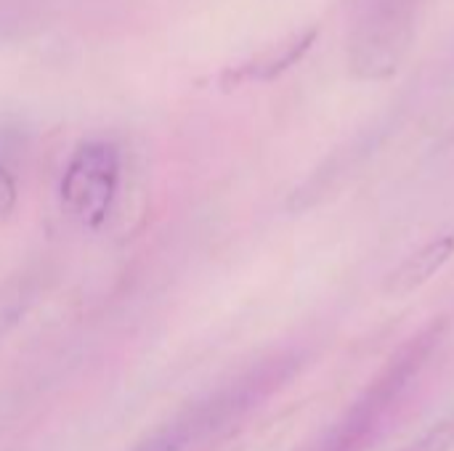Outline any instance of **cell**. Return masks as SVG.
I'll list each match as a JSON object with an SVG mask.
<instances>
[{
    "mask_svg": "<svg viewBox=\"0 0 454 451\" xmlns=\"http://www.w3.org/2000/svg\"><path fill=\"white\" fill-rule=\"evenodd\" d=\"M295 367L298 362L293 356H277L253 367L242 377L189 404L133 451H210L277 393L293 377Z\"/></svg>",
    "mask_w": 454,
    "mask_h": 451,
    "instance_id": "obj_1",
    "label": "cell"
},
{
    "mask_svg": "<svg viewBox=\"0 0 454 451\" xmlns=\"http://www.w3.org/2000/svg\"><path fill=\"white\" fill-rule=\"evenodd\" d=\"M444 338V322H434L410 338L367 385V391L354 401V407L306 451H362L372 436L383 428L388 415L404 399L407 388L418 380L431 354Z\"/></svg>",
    "mask_w": 454,
    "mask_h": 451,
    "instance_id": "obj_2",
    "label": "cell"
},
{
    "mask_svg": "<svg viewBox=\"0 0 454 451\" xmlns=\"http://www.w3.org/2000/svg\"><path fill=\"white\" fill-rule=\"evenodd\" d=\"M423 0H356L348 69L359 80H388L412 51Z\"/></svg>",
    "mask_w": 454,
    "mask_h": 451,
    "instance_id": "obj_3",
    "label": "cell"
},
{
    "mask_svg": "<svg viewBox=\"0 0 454 451\" xmlns=\"http://www.w3.org/2000/svg\"><path fill=\"white\" fill-rule=\"evenodd\" d=\"M120 186V152L109 141H85L69 157L59 197L61 207L82 229H98L114 205Z\"/></svg>",
    "mask_w": 454,
    "mask_h": 451,
    "instance_id": "obj_4",
    "label": "cell"
},
{
    "mask_svg": "<svg viewBox=\"0 0 454 451\" xmlns=\"http://www.w3.org/2000/svg\"><path fill=\"white\" fill-rule=\"evenodd\" d=\"M314 40H317V29H303V32L293 35L290 40L271 45L269 51H261L258 56L226 69L221 74V85L237 88L245 82H269V80L279 77L282 72H287L293 64H298L311 51Z\"/></svg>",
    "mask_w": 454,
    "mask_h": 451,
    "instance_id": "obj_5",
    "label": "cell"
},
{
    "mask_svg": "<svg viewBox=\"0 0 454 451\" xmlns=\"http://www.w3.org/2000/svg\"><path fill=\"white\" fill-rule=\"evenodd\" d=\"M454 258V234H444L415 250L410 258H404L383 282V292L388 298H407L418 292L423 284H428L450 260Z\"/></svg>",
    "mask_w": 454,
    "mask_h": 451,
    "instance_id": "obj_6",
    "label": "cell"
},
{
    "mask_svg": "<svg viewBox=\"0 0 454 451\" xmlns=\"http://www.w3.org/2000/svg\"><path fill=\"white\" fill-rule=\"evenodd\" d=\"M37 295V282L29 274L13 276L0 287V340L19 324Z\"/></svg>",
    "mask_w": 454,
    "mask_h": 451,
    "instance_id": "obj_7",
    "label": "cell"
},
{
    "mask_svg": "<svg viewBox=\"0 0 454 451\" xmlns=\"http://www.w3.org/2000/svg\"><path fill=\"white\" fill-rule=\"evenodd\" d=\"M454 449V420H442L434 428H428L423 436H418L412 444L399 451H452Z\"/></svg>",
    "mask_w": 454,
    "mask_h": 451,
    "instance_id": "obj_8",
    "label": "cell"
},
{
    "mask_svg": "<svg viewBox=\"0 0 454 451\" xmlns=\"http://www.w3.org/2000/svg\"><path fill=\"white\" fill-rule=\"evenodd\" d=\"M16 199H19V194H16V181H13V175L0 165V223L13 213Z\"/></svg>",
    "mask_w": 454,
    "mask_h": 451,
    "instance_id": "obj_9",
    "label": "cell"
}]
</instances>
